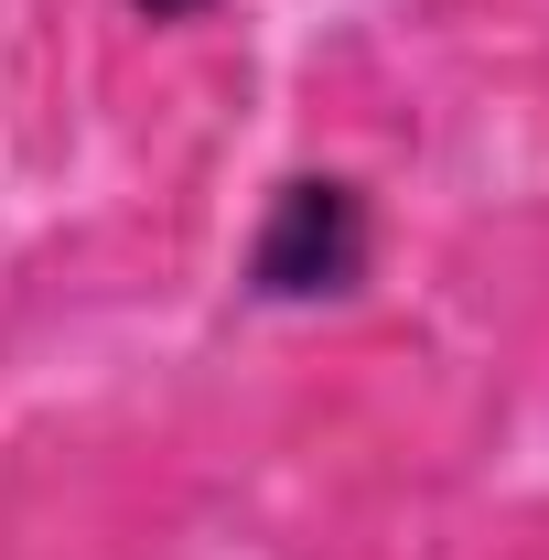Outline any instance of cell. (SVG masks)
<instances>
[{
  "mask_svg": "<svg viewBox=\"0 0 549 560\" xmlns=\"http://www.w3.org/2000/svg\"><path fill=\"white\" fill-rule=\"evenodd\" d=\"M377 259V215L344 173H291L248 237V291L259 302H344Z\"/></svg>",
  "mask_w": 549,
  "mask_h": 560,
  "instance_id": "6da1fadb",
  "label": "cell"
},
{
  "mask_svg": "<svg viewBox=\"0 0 549 560\" xmlns=\"http://www.w3.org/2000/svg\"><path fill=\"white\" fill-rule=\"evenodd\" d=\"M140 22H184V11H206V0H130Z\"/></svg>",
  "mask_w": 549,
  "mask_h": 560,
  "instance_id": "7a4b0ae2",
  "label": "cell"
}]
</instances>
